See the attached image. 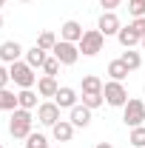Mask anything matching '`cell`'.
I'll list each match as a JSON object with an SVG mask.
<instances>
[{
	"label": "cell",
	"mask_w": 145,
	"mask_h": 148,
	"mask_svg": "<svg viewBox=\"0 0 145 148\" xmlns=\"http://www.w3.org/2000/svg\"><path fill=\"white\" fill-rule=\"evenodd\" d=\"M103 103H105V97H103V94H83V106H85V108H100V106H103Z\"/></svg>",
	"instance_id": "25"
},
{
	"label": "cell",
	"mask_w": 145,
	"mask_h": 148,
	"mask_svg": "<svg viewBox=\"0 0 145 148\" xmlns=\"http://www.w3.org/2000/svg\"><path fill=\"white\" fill-rule=\"evenodd\" d=\"M140 46H142V51H145V37H142V40H140Z\"/></svg>",
	"instance_id": "32"
},
{
	"label": "cell",
	"mask_w": 145,
	"mask_h": 148,
	"mask_svg": "<svg viewBox=\"0 0 145 148\" xmlns=\"http://www.w3.org/2000/svg\"><path fill=\"white\" fill-rule=\"evenodd\" d=\"M131 17H145V0H128Z\"/></svg>",
	"instance_id": "27"
},
{
	"label": "cell",
	"mask_w": 145,
	"mask_h": 148,
	"mask_svg": "<svg viewBox=\"0 0 145 148\" xmlns=\"http://www.w3.org/2000/svg\"><path fill=\"white\" fill-rule=\"evenodd\" d=\"M9 83H12V74L6 66H0V88H9Z\"/></svg>",
	"instance_id": "29"
},
{
	"label": "cell",
	"mask_w": 145,
	"mask_h": 148,
	"mask_svg": "<svg viewBox=\"0 0 145 148\" xmlns=\"http://www.w3.org/2000/svg\"><path fill=\"white\" fill-rule=\"evenodd\" d=\"M23 60H26V63H29V66H31V69H43V66H46V60H49V51H46V49H40V46H31V49H26V54H23Z\"/></svg>",
	"instance_id": "12"
},
{
	"label": "cell",
	"mask_w": 145,
	"mask_h": 148,
	"mask_svg": "<svg viewBox=\"0 0 145 148\" xmlns=\"http://www.w3.org/2000/svg\"><path fill=\"white\" fill-rule=\"evenodd\" d=\"M37 46H40V49H46V51H51V49L57 46V34H54V32H40Z\"/></svg>",
	"instance_id": "22"
},
{
	"label": "cell",
	"mask_w": 145,
	"mask_h": 148,
	"mask_svg": "<svg viewBox=\"0 0 145 148\" xmlns=\"http://www.w3.org/2000/svg\"><path fill=\"white\" fill-rule=\"evenodd\" d=\"M83 26L77 23V20H66L63 26H60V40H68V43H80L83 40Z\"/></svg>",
	"instance_id": "11"
},
{
	"label": "cell",
	"mask_w": 145,
	"mask_h": 148,
	"mask_svg": "<svg viewBox=\"0 0 145 148\" xmlns=\"http://www.w3.org/2000/svg\"><path fill=\"white\" fill-rule=\"evenodd\" d=\"M60 66H63V63H60V60H57V57L51 54L49 60H46V66H43V74H49V77H57V71H60Z\"/></svg>",
	"instance_id": "26"
},
{
	"label": "cell",
	"mask_w": 145,
	"mask_h": 148,
	"mask_svg": "<svg viewBox=\"0 0 145 148\" xmlns=\"http://www.w3.org/2000/svg\"><path fill=\"white\" fill-rule=\"evenodd\" d=\"M122 123L128 128H137V125H145V103L142 100H128L122 106Z\"/></svg>",
	"instance_id": "5"
},
{
	"label": "cell",
	"mask_w": 145,
	"mask_h": 148,
	"mask_svg": "<svg viewBox=\"0 0 145 148\" xmlns=\"http://www.w3.org/2000/svg\"><path fill=\"white\" fill-rule=\"evenodd\" d=\"M3 3H6V0H0V6H3Z\"/></svg>",
	"instance_id": "35"
},
{
	"label": "cell",
	"mask_w": 145,
	"mask_h": 148,
	"mask_svg": "<svg viewBox=\"0 0 145 148\" xmlns=\"http://www.w3.org/2000/svg\"><path fill=\"white\" fill-rule=\"evenodd\" d=\"M128 74H131V71H128V66L122 63V60H111V63H108V77H111V80L122 83Z\"/></svg>",
	"instance_id": "19"
},
{
	"label": "cell",
	"mask_w": 145,
	"mask_h": 148,
	"mask_svg": "<svg viewBox=\"0 0 145 148\" xmlns=\"http://www.w3.org/2000/svg\"><path fill=\"white\" fill-rule=\"evenodd\" d=\"M103 97H105V103H108L111 108H122L128 103V88L122 83H117V80H108L103 86Z\"/></svg>",
	"instance_id": "4"
},
{
	"label": "cell",
	"mask_w": 145,
	"mask_h": 148,
	"mask_svg": "<svg viewBox=\"0 0 145 148\" xmlns=\"http://www.w3.org/2000/svg\"><path fill=\"white\" fill-rule=\"evenodd\" d=\"M23 54H26V49L20 46L17 40H6V43H0V60H3V63L12 66V63H17Z\"/></svg>",
	"instance_id": "9"
},
{
	"label": "cell",
	"mask_w": 145,
	"mask_h": 148,
	"mask_svg": "<svg viewBox=\"0 0 145 148\" xmlns=\"http://www.w3.org/2000/svg\"><path fill=\"white\" fill-rule=\"evenodd\" d=\"M128 143L134 148H145V125H137V128H131V137H128Z\"/></svg>",
	"instance_id": "23"
},
{
	"label": "cell",
	"mask_w": 145,
	"mask_h": 148,
	"mask_svg": "<svg viewBox=\"0 0 145 148\" xmlns=\"http://www.w3.org/2000/svg\"><path fill=\"white\" fill-rule=\"evenodd\" d=\"M12 148H14V145H12Z\"/></svg>",
	"instance_id": "36"
},
{
	"label": "cell",
	"mask_w": 145,
	"mask_h": 148,
	"mask_svg": "<svg viewBox=\"0 0 145 148\" xmlns=\"http://www.w3.org/2000/svg\"><path fill=\"white\" fill-rule=\"evenodd\" d=\"M31 125H34V114L26 108H14L12 117H9V134L14 140H26L31 134Z\"/></svg>",
	"instance_id": "1"
},
{
	"label": "cell",
	"mask_w": 145,
	"mask_h": 148,
	"mask_svg": "<svg viewBox=\"0 0 145 148\" xmlns=\"http://www.w3.org/2000/svg\"><path fill=\"white\" fill-rule=\"evenodd\" d=\"M77 100H80V97H77V91H74L71 86H60V91L54 94V103L60 108H68V111L77 106Z\"/></svg>",
	"instance_id": "14"
},
{
	"label": "cell",
	"mask_w": 145,
	"mask_h": 148,
	"mask_svg": "<svg viewBox=\"0 0 145 148\" xmlns=\"http://www.w3.org/2000/svg\"><path fill=\"white\" fill-rule=\"evenodd\" d=\"M120 60L128 66V71H137V69L142 66V54H140V51H134V49H125V51L120 54Z\"/></svg>",
	"instance_id": "21"
},
{
	"label": "cell",
	"mask_w": 145,
	"mask_h": 148,
	"mask_svg": "<svg viewBox=\"0 0 145 148\" xmlns=\"http://www.w3.org/2000/svg\"><path fill=\"white\" fill-rule=\"evenodd\" d=\"M0 148H3V145H0Z\"/></svg>",
	"instance_id": "37"
},
{
	"label": "cell",
	"mask_w": 145,
	"mask_h": 148,
	"mask_svg": "<svg viewBox=\"0 0 145 148\" xmlns=\"http://www.w3.org/2000/svg\"><path fill=\"white\" fill-rule=\"evenodd\" d=\"M51 54L63 63V66H74L80 60V46L77 43H68V40H57V46L51 49Z\"/></svg>",
	"instance_id": "6"
},
{
	"label": "cell",
	"mask_w": 145,
	"mask_h": 148,
	"mask_svg": "<svg viewBox=\"0 0 145 148\" xmlns=\"http://www.w3.org/2000/svg\"><path fill=\"white\" fill-rule=\"evenodd\" d=\"M26 148H49V140H46V134H29L26 137Z\"/></svg>",
	"instance_id": "24"
},
{
	"label": "cell",
	"mask_w": 145,
	"mask_h": 148,
	"mask_svg": "<svg viewBox=\"0 0 145 148\" xmlns=\"http://www.w3.org/2000/svg\"><path fill=\"white\" fill-rule=\"evenodd\" d=\"M37 97H40V94H37L34 88H20V91H17V106H20V108H26V111H34L37 106H40Z\"/></svg>",
	"instance_id": "16"
},
{
	"label": "cell",
	"mask_w": 145,
	"mask_h": 148,
	"mask_svg": "<svg viewBox=\"0 0 145 148\" xmlns=\"http://www.w3.org/2000/svg\"><path fill=\"white\" fill-rule=\"evenodd\" d=\"M128 26H131V29H134V32H137L140 37H145V17H134L131 23H128Z\"/></svg>",
	"instance_id": "28"
},
{
	"label": "cell",
	"mask_w": 145,
	"mask_h": 148,
	"mask_svg": "<svg viewBox=\"0 0 145 148\" xmlns=\"http://www.w3.org/2000/svg\"><path fill=\"white\" fill-rule=\"evenodd\" d=\"M103 80L97 77V74H85L83 77V94H103Z\"/></svg>",
	"instance_id": "18"
},
{
	"label": "cell",
	"mask_w": 145,
	"mask_h": 148,
	"mask_svg": "<svg viewBox=\"0 0 145 148\" xmlns=\"http://www.w3.org/2000/svg\"><path fill=\"white\" fill-rule=\"evenodd\" d=\"M60 91V83H57V77H49V74H43V77H37V94L40 97H46V100H54V94Z\"/></svg>",
	"instance_id": "10"
},
{
	"label": "cell",
	"mask_w": 145,
	"mask_h": 148,
	"mask_svg": "<svg viewBox=\"0 0 145 148\" xmlns=\"http://www.w3.org/2000/svg\"><path fill=\"white\" fill-rule=\"evenodd\" d=\"M14 108H20L17 94L12 91V88H0V111H14Z\"/></svg>",
	"instance_id": "20"
},
{
	"label": "cell",
	"mask_w": 145,
	"mask_h": 148,
	"mask_svg": "<svg viewBox=\"0 0 145 148\" xmlns=\"http://www.w3.org/2000/svg\"><path fill=\"white\" fill-rule=\"evenodd\" d=\"M51 137H54L57 143H71V137H74L71 120H60L57 125H51Z\"/></svg>",
	"instance_id": "15"
},
{
	"label": "cell",
	"mask_w": 145,
	"mask_h": 148,
	"mask_svg": "<svg viewBox=\"0 0 145 148\" xmlns=\"http://www.w3.org/2000/svg\"><path fill=\"white\" fill-rule=\"evenodd\" d=\"M100 6H103V12H114L117 6H122V0H100Z\"/></svg>",
	"instance_id": "30"
},
{
	"label": "cell",
	"mask_w": 145,
	"mask_h": 148,
	"mask_svg": "<svg viewBox=\"0 0 145 148\" xmlns=\"http://www.w3.org/2000/svg\"><path fill=\"white\" fill-rule=\"evenodd\" d=\"M60 106H57L54 100H46V103H40L37 106V123L40 125H46V128H51V125H57L60 123Z\"/></svg>",
	"instance_id": "7"
},
{
	"label": "cell",
	"mask_w": 145,
	"mask_h": 148,
	"mask_svg": "<svg viewBox=\"0 0 145 148\" xmlns=\"http://www.w3.org/2000/svg\"><path fill=\"white\" fill-rule=\"evenodd\" d=\"M20 3H31V0H20Z\"/></svg>",
	"instance_id": "34"
},
{
	"label": "cell",
	"mask_w": 145,
	"mask_h": 148,
	"mask_svg": "<svg viewBox=\"0 0 145 148\" xmlns=\"http://www.w3.org/2000/svg\"><path fill=\"white\" fill-rule=\"evenodd\" d=\"M77 46H80V54L83 57H97L103 51V46H105V34H103L100 29H88Z\"/></svg>",
	"instance_id": "3"
},
{
	"label": "cell",
	"mask_w": 145,
	"mask_h": 148,
	"mask_svg": "<svg viewBox=\"0 0 145 148\" xmlns=\"http://www.w3.org/2000/svg\"><path fill=\"white\" fill-rule=\"evenodd\" d=\"M9 74H12V83H14L17 88H34L37 86V74H34V69H31L26 60L12 63V66H9Z\"/></svg>",
	"instance_id": "2"
},
{
	"label": "cell",
	"mask_w": 145,
	"mask_h": 148,
	"mask_svg": "<svg viewBox=\"0 0 145 148\" xmlns=\"http://www.w3.org/2000/svg\"><path fill=\"white\" fill-rule=\"evenodd\" d=\"M3 23H6V20H3V14H0V29H3Z\"/></svg>",
	"instance_id": "33"
},
{
	"label": "cell",
	"mask_w": 145,
	"mask_h": 148,
	"mask_svg": "<svg viewBox=\"0 0 145 148\" xmlns=\"http://www.w3.org/2000/svg\"><path fill=\"white\" fill-rule=\"evenodd\" d=\"M97 29H100L105 37H117L120 29H122V23H120V17H117V12H103L100 20H97Z\"/></svg>",
	"instance_id": "8"
},
{
	"label": "cell",
	"mask_w": 145,
	"mask_h": 148,
	"mask_svg": "<svg viewBox=\"0 0 145 148\" xmlns=\"http://www.w3.org/2000/svg\"><path fill=\"white\" fill-rule=\"evenodd\" d=\"M97 148H114L111 143H97Z\"/></svg>",
	"instance_id": "31"
},
{
	"label": "cell",
	"mask_w": 145,
	"mask_h": 148,
	"mask_svg": "<svg viewBox=\"0 0 145 148\" xmlns=\"http://www.w3.org/2000/svg\"><path fill=\"white\" fill-rule=\"evenodd\" d=\"M68 120H71L74 128H85V125L91 123V108H85L83 103H77V106L68 111Z\"/></svg>",
	"instance_id": "13"
},
{
	"label": "cell",
	"mask_w": 145,
	"mask_h": 148,
	"mask_svg": "<svg viewBox=\"0 0 145 148\" xmlns=\"http://www.w3.org/2000/svg\"><path fill=\"white\" fill-rule=\"evenodd\" d=\"M117 40H120V46H122V49H134V46H140V40H142V37L137 34L131 26H122V29H120V34H117Z\"/></svg>",
	"instance_id": "17"
}]
</instances>
